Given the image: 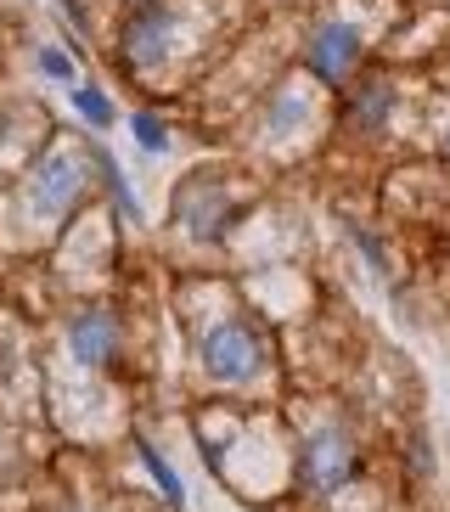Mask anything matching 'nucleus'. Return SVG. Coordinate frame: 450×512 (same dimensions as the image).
Segmentation results:
<instances>
[{"label": "nucleus", "instance_id": "obj_16", "mask_svg": "<svg viewBox=\"0 0 450 512\" xmlns=\"http://www.w3.org/2000/svg\"><path fill=\"white\" fill-rule=\"evenodd\" d=\"M57 12L68 17V23H74V29H85V6H79V0H57Z\"/></svg>", "mask_w": 450, "mask_h": 512}, {"label": "nucleus", "instance_id": "obj_11", "mask_svg": "<svg viewBox=\"0 0 450 512\" xmlns=\"http://www.w3.org/2000/svg\"><path fill=\"white\" fill-rule=\"evenodd\" d=\"M299 124H310V102H304L299 91L270 96V107H265V136H282V130H299Z\"/></svg>", "mask_w": 450, "mask_h": 512}, {"label": "nucleus", "instance_id": "obj_14", "mask_svg": "<svg viewBox=\"0 0 450 512\" xmlns=\"http://www.w3.org/2000/svg\"><path fill=\"white\" fill-rule=\"evenodd\" d=\"M130 136H135V147L152 152V158H158V152H169V136H164V119H158V113H135Z\"/></svg>", "mask_w": 450, "mask_h": 512}, {"label": "nucleus", "instance_id": "obj_17", "mask_svg": "<svg viewBox=\"0 0 450 512\" xmlns=\"http://www.w3.org/2000/svg\"><path fill=\"white\" fill-rule=\"evenodd\" d=\"M445 152H450V136H445Z\"/></svg>", "mask_w": 450, "mask_h": 512}, {"label": "nucleus", "instance_id": "obj_8", "mask_svg": "<svg viewBox=\"0 0 450 512\" xmlns=\"http://www.w3.org/2000/svg\"><path fill=\"white\" fill-rule=\"evenodd\" d=\"M394 113V85L389 79H349V96H344V124L349 130H383Z\"/></svg>", "mask_w": 450, "mask_h": 512}, {"label": "nucleus", "instance_id": "obj_3", "mask_svg": "<svg viewBox=\"0 0 450 512\" xmlns=\"http://www.w3.org/2000/svg\"><path fill=\"white\" fill-rule=\"evenodd\" d=\"M360 467V451L344 428H310L299 445V484L310 496H338Z\"/></svg>", "mask_w": 450, "mask_h": 512}, {"label": "nucleus", "instance_id": "obj_18", "mask_svg": "<svg viewBox=\"0 0 450 512\" xmlns=\"http://www.w3.org/2000/svg\"><path fill=\"white\" fill-rule=\"evenodd\" d=\"M135 6H147V0H135Z\"/></svg>", "mask_w": 450, "mask_h": 512}, {"label": "nucleus", "instance_id": "obj_6", "mask_svg": "<svg viewBox=\"0 0 450 512\" xmlns=\"http://www.w3.org/2000/svg\"><path fill=\"white\" fill-rule=\"evenodd\" d=\"M175 220L192 231L197 242H220L225 226H231V197H225V181H214V175H192V181L175 192Z\"/></svg>", "mask_w": 450, "mask_h": 512}, {"label": "nucleus", "instance_id": "obj_1", "mask_svg": "<svg viewBox=\"0 0 450 512\" xmlns=\"http://www.w3.org/2000/svg\"><path fill=\"white\" fill-rule=\"evenodd\" d=\"M85 203V164L68 147H51L40 164L29 169V181L17 192V209L40 220V226H62L68 214Z\"/></svg>", "mask_w": 450, "mask_h": 512}, {"label": "nucleus", "instance_id": "obj_15", "mask_svg": "<svg viewBox=\"0 0 450 512\" xmlns=\"http://www.w3.org/2000/svg\"><path fill=\"white\" fill-rule=\"evenodd\" d=\"M349 237H355V248H360V254H366V265H372L377 276L389 271V259H383V242H377L372 231H360V226H349Z\"/></svg>", "mask_w": 450, "mask_h": 512}, {"label": "nucleus", "instance_id": "obj_4", "mask_svg": "<svg viewBox=\"0 0 450 512\" xmlns=\"http://www.w3.org/2000/svg\"><path fill=\"white\" fill-rule=\"evenodd\" d=\"M360 57H366V34H360V23H349V17L315 23L310 40H304V68H310L321 85H349Z\"/></svg>", "mask_w": 450, "mask_h": 512}, {"label": "nucleus", "instance_id": "obj_12", "mask_svg": "<svg viewBox=\"0 0 450 512\" xmlns=\"http://www.w3.org/2000/svg\"><path fill=\"white\" fill-rule=\"evenodd\" d=\"M74 113L90 124V130H113V102H107V91L102 85H74Z\"/></svg>", "mask_w": 450, "mask_h": 512}, {"label": "nucleus", "instance_id": "obj_5", "mask_svg": "<svg viewBox=\"0 0 450 512\" xmlns=\"http://www.w3.org/2000/svg\"><path fill=\"white\" fill-rule=\"evenodd\" d=\"M175 40H180V12L164 6V0H147V6H135V17L124 23V62L130 68H164L175 57Z\"/></svg>", "mask_w": 450, "mask_h": 512}, {"label": "nucleus", "instance_id": "obj_2", "mask_svg": "<svg viewBox=\"0 0 450 512\" xmlns=\"http://www.w3.org/2000/svg\"><path fill=\"white\" fill-rule=\"evenodd\" d=\"M197 355H203V372H209L214 383H248V377H259V366H265V338H259L254 321L225 316L203 332V349H197Z\"/></svg>", "mask_w": 450, "mask_h": 512}, {"label": "nucleus", "instance_id": "obj_7", "mask_svg": "<svg viewBox=\"0 0 450 512\" xmlns=\"http://www.w3.org/2000/svg\"><path fill=\"white\" fill-rule=\"evenodd\" d=\"M113 349H119V321H113V310L85 304L79 316H68V355H74L79 366L102 372V366L113 361Z\"/></svg>", "mask_w": 450, "mask_h": 512}, {"label": "nucleus", "instance_id": "obj_10", "mask_svg": "<svg viewBox=\"0 0 450 512\" xmlns=\"http://www.w3.org/2000/svg\"><path fill=\"white\" fill-rule=\"evenodd\" d=\"M135 456H141V467L152 473V484H158V496H164L169 507H180V512L192 507V496H186V484H180V473L164 462V451H158V445H152L147 434H135Z\"/></svg>", "mask_w": 450, "mask_h": 512}, {"label": "nucleus", "instance_id": "obj_13", "mask_svg": "<svg viewBox=\"0 0 450 512\" xmlns=\"http://www.w3.org/2000/svg\"><path fill=\"white\" fill-rule=\"evenodd\" d=\"M34 62H40V74L51 79V85H62V91H74V85H79V68H74V57H68L62 46H40V57H34Z\"/></svg>", "mask_w": 450, "mask_h": 512}, {"label": "nucleus", "instance_id": "obj_9", "mask_svg": "<svg viewBox=\"0 0 450 512\" xmlns=\"http://www.w3.org/2000/svg\"><path fill=\"white\" fill-rule=\"evenodd\" d=\"M90 175L107 186V197L119 203V214L124 220H141V197H135V186H130V175L119 169V158L102 147V141H90Z\"/></svg>", "mask_w": 450, "mask_h": 512}]
</instances>
